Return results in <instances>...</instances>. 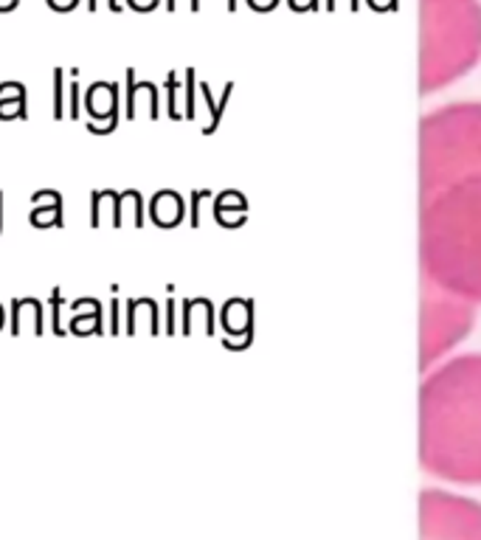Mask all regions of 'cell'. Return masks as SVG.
<instances>
[{
    "mask_svg": "<svg viewBox=\"0 0 481 540\" xmlns=\"http://www.w3.org/2000/svg\"><path fill=\"white\" fill-rule=\"evenodd\" d=\"M419 270L481 304V101H450L419 121Z\"/></svg>",
    "mask_w": 481,
    "mask_h": 540,
    "instance_id": "cell-1",
    "label": "cell"
},
{
    "mask_svg": "<svg viewBox=\"0 0 481 540\" xmlns=\"http://www.w3.org/2000/svg\"><path fill=\"white\" fill-rule=\"evenodd\" d=\"M419 465L450 484H481V352L456 355L425 372Z\"/></svg>",
    "mask_w": 481,
    "mask_h": 540,
    "instance_id": "cell-2",
    "label": "cell"
},
{
    "mask_svg": "<svg viewBox=\"0 0 481 540\" xmlns=\"http://www.w3.org/2000/svg\"><path fill=\"white\" fill-rule=\"evenodd\" d=\"M481 62V0H419V88L434 93Z\"/></svg>",
    "mask_w": 481,
    "mask_h": 540,
    "instance_id": "cell-3",
    "label": "cell"
},
{
    "mask_svg": "<svg viewBox=\"0 0 481 540\" xmlns=\"http://www.w3.org/2000/svg\"><path fill=\"white\" fill-rule=\"evenodd\" d=\"M476 304L450 296L422 279V372L431 369L473 326Z\"/></svg>",
    "mask_w": 481,
    "mask_h": 540,
    "instance_id": "cell-4",
    "label": "cell"
},
{
    "mask_svg": "<svg viewBox=\"0 0 481 540\" xmlns=\"http://www.w3.org/2000/svg\"><path fill=\"white\" fill-rule=\"evenodd\" d=\"M419 540H481V504L445 490H422Z\"/></svg>",
    "mask_w": 481,
    "mask_h": 540,
    "instance_id": "cell-5",
    "label": "cell"
},
{
    "mask_svg": "<svg viewBox=\"0 0 481 540\" xmlns=\"http://www.w3.org/2000/svg\"><path fill=\"white\" fill-rule=\"evenodd\" d=\"M183 209H186V205H183V200L175 192H160L152 200V220H155V225L166 228V211H169L172 222H180L183 220Z\"/></svg>",
    "mask_w": 481,
    "mask_h": 540,
    "instance_id": "cell-6",
    "label": "cell"
},
{
    "mask_svg": "<svg viewBox=\"0 0 481 540\" xmlns=\"http://www.w3.org/2000/svg\"><path fill=\"white\" fill-rule=\"evenodd\" d=\"M136 96H138V85H136V73H127V116L136 118Z\"/></svg>",
    "mask_w": 481,
    "mask_h": 540,
    "instance_id": "cell-7",
    "label": "cell"
},
{
    "mask_svg": "<svg viewBox=\"0 0 481 540\" xmlns=\"http://www.w3.org/2000/svg\"><path fill=\"white\" fill-rule=\"evenodd\" d=\"M166 90H169V116L180 118V113H177V76L175 73L166 76Z\"/></svg>",
    "mask_w": 481,
    "mask_h": 540,
    "instance_id": "cell-8",
    "label": "cell"
},
{
    "mask_svg": "<svg viewBox=\"0 0 481 540\" xmlns=\"http://www.w3.org/2000/svg\"><path fill=\"white\" fill-rule=\"evenodd\" d=\"M60 307H62V296H60V290H53L51 293V310H53V332L57 335H62V324H60Z\"/></svg>",
    "mask_w": 481,
    "mask_h": 540,
    "instance_id": "cell-9",
    "label": "cell"
},
{
    "mask_svg": "<svg viewBox=\"0 0 481 540\" xmlns=\"http://www.w3.org/2000/svg\"><path fill=\"white\" fill-rule=\"evenodd\" d=\"M53 82H57V101H53V116L62 118V116H65V113H62V70L53 73Z\"/></svg>",
    "mask_w": 481,
    "mask_h": 540,
    "instance_id": "cell-10",
    "label": "cell"
},
{
    "mask_svg": "<svg viewBox=\"0 0 481 540\" xmlns=\"http://www.w3.org/2000/svg\"><path fill=\"white\" fill-rule=\"evenodd\" d=\"M192 79H195V73L189 70V73H186V82H189V90H186V113H183L186 118H195V101H192V96H195V93H192Z\"/></svg>",
    "mask_w": 481,
    "mask_h": 540,
    "instance_id": "cell-11",
    "label": "cell"
},
{
    "mask_svg": "<svg viewBox=\"0 0 481 540\" xmlns=\"http://www.w3.org/2000/svg\"><path fill=\"white\" fill-rule=\"evenodd\" d=\"M200 197H206V192H203V194H200V192L192 194V225H195V228L200 225Z\"/></svg>",
    "mask_w": 481,
    "mask_h": 540,
    "instance_id": "cell-12",
    "label": "cell"
},
{
    "mask_svg": "<svg viewBox=\"0 0 481 540\" xmlns=\"http://www.w3.org/2000/svg\"><path fill=\"white\" fill-rule=\"evenodd\" d=\"M166 332H175V301H166Z\"/></svg>",
    "mask_w": 481,
    "mask_h": 540,
    "instance_id": "cell-13",
    "label": "cell"
},
{
    "mask_svg": "<svg viewBox=\"0 0 481 540\" xmlns=\"http://www.w3.org/2000/svg\"><path fill=\"white\" fill-rule=\"evenodd\" d=\"M71 116L73 118L79 116V88L76 85H71Z\"/></svg>",
    "mask_w": 481,
    "mask_h": 540,
    "instance_id": "cell-14",
    "label": "cell"
},
{
    "mask_svg": "<svg viewBox=\"0 0 481 540\" xmlns=\"http://www.w3.org/2000/svg\"><path fill=\"white\" fill-rule=\"evenodd\" d=\"M110 332H119V301L113 298V307H110Z\"/></svg>",
    "mask_w": 481,
    "mask_h": 540,
    "instance_id": "cell-15",
    "label": "cell"
},
{
    "mask_svg": "<svg viewBox=\"0 0 481 540\" xmlns=\"http://www.w3.org/2000/svg\"><path fill=\"white\" fill-rule=\"evenodd\" d=\"M0 197H3V194H0ZM0 225H3V217H0Z\"/></svg>",
    "mask_w": 481,
    "mask_h": 540,
    "instance_id": "cell-16",
    "label": "cell"
}]
</instances>
